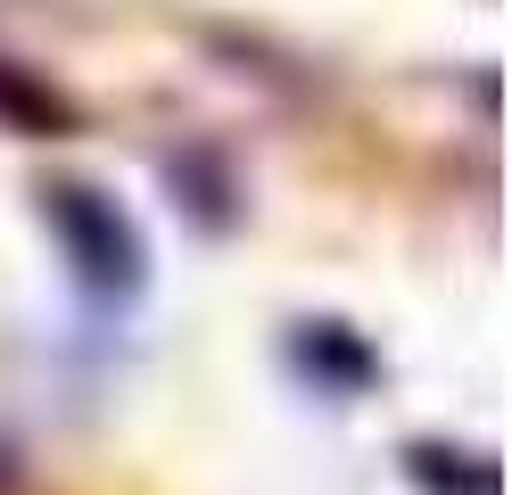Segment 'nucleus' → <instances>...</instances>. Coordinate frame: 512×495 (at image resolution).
<instances>
[{
	"label": "nucleus",
	"mask_w": 512,
	"mask_h": 495,
	"mask_svg": "<svg viewBox=\"0 0 512 495\" xmlns=\"http://www.w3.org/2000/svg\"><path fill=\"white\" fill-rule=\"evenodd\" d=\"M42 223L58 231V248H67L75 281L91 297H133L149 281V256H141L133 215H124L116 198H100L91 182H50L42 190Z\"/></svg>",
	"instance_id": "obj_1"
},
{
	"label": "nucleus",
	"mask_w": 512,
	"mask_h": 495,
	"mask_svg": "<svg viewBox=\"0 0 512 495\" xmlns=\"http://www.w3.org/2000/svg\"><path fill=\"white\" fill-rule=\"evenodd\" d=\"M290 355H298V372H314L323 388H364L372 380V355H364V339L347 322H298Z\"/></svg>",
	"instance_id": "obj_2"
},
{
	"label": "nucleus",
	"mask_w": 512,
	"mask_h": 495,
	"mask_svg": "<svg viewBox=\"0 0 512 495\" xmlns=\"http://www.w3.org/2000/svg\"><path fill=\"white\" fill-rule=\"evenodd\" d=\"M0 124H17V132H58V124H67V108H58V99L25 75V66L0 58Z\"/></svg>",
	"instance_id": "obj_3"
}]
</instances>
